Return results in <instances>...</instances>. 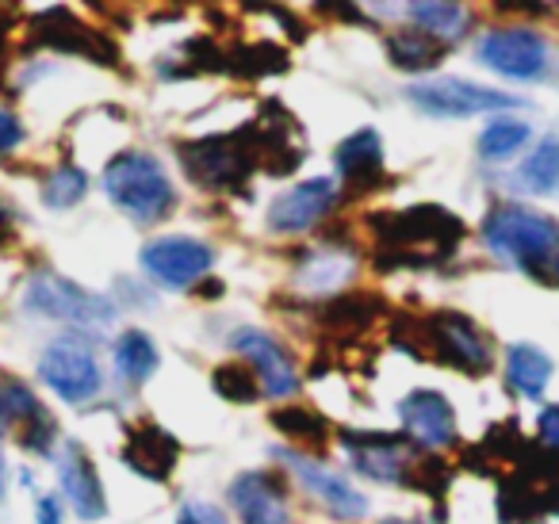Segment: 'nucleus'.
<instances>
[{
	"label": "nucleus",
	"instance_id": "1",
	"mask_svg": "<svg viewBox=\"0 0 559 524\" xmlns=\"http://www.w3.org/2000/svg\"><path fill=\"white\" fill-rule=\"evenodd\" d=\"M376 238V269H437L464 241V223L437 203L383 211L368 218Z\"/></svg>",
	"mask_w": 559,
	"mask_h": 524
},
{
	"label": "nucleus",
	"instance_id": "2",
	"mask_svg": "<svg viewBox=\"0 0 559 524\" xmlns=\"http://www.w3.org/2000/svg\"><path fill=\"white\" fill-rule=\"evenodd\" d=\"M483 241L490 253L510 261L525 276L559 287V223L540 211L506 203L495 207L483 223Z\"/></svg>",
	"mask_w": 559,
	"mask_h": 524
},
{
	"label": "nucleus",
	"instance_id": "3",
	"mask_svg": "<svg viewBox=\"0 0 559 524\" xmlns=\"http://www.w3.org/2000/svg\"><path fill=\"white\" fill-rule=\"evenodd\" d=\"M391 341L403 353L437 360L444 368H460L467 376H487L490 371V345L472 318L456 310H441L429 318H395L391 322Z\"/></svg>",
	"mask_w": 559,
	"mask_h": 524
},
{
	"label": "nucleus",
	"instance_id": "4",
	"mask_svg": "<svg viewBox=\"0 0 559 524\" xmlns=\"http://www.w3.org/2000/svg\"><path fill=\"white\" fill-rule=\"evenodd\" d=\"M177 157L195 188L238 192V188L253 177L257 165H261V142H257L253 127H246V131L215 134V139L180 142Z\"/></svg>",
	"mask_w": 559,
	"mask_h": 524
},
{
	"label": "nucleus",
	"instance_id": "5",
	"mask_svg": "<svg viewBox=\"0 0 559 524\" xmlns=\"http://www.w3.org/2000/svg\"><path fill=\"white\" fill-rule=\"evenodd\" d=\"M104 192L134 223H162L173 211V200H177L162 162L150 154H139V150L111 157L108 169H104Z\"/></svg>",
	"mask_w": 559,
	"mask_h": 524
},
{
	"label": "nucleus",
	"instance_id": "6",
	"mask_svg": "<svg viewBox=\"0 0 559 524\" xmlns=\"http://www.w3.org/2000/svg\"><path fill=\"white\" fill-rule=\"evenodd\" d=\"M24 307L43 318H58V322L73 325H108L116 318V310H111V302L104 295L85 291V287H78L66 276H55V272L32 276V284L24 291Z\"/></svg>",
	"mask_w": 559,
	"mask_h": 524
},
{
	"label": "nucleus",
	"instance_id": "7",
	"mask_svg": "<svg viewBox=\"0 0 559 524\" xmlns=\"http://www.w3.org/2000/svg\"><path fill=\"white\" fill-rule=\"evenodd\" d=\"M406 96H411L414 108H421L426 116H437V119H464V116H483V111L521 108L518 96L472 85V81H460V78L421 81V85L406 88Z\"/></svg>",
	"mask_w": 559,
	"mask_h": 524
},
{
	"label": "nucleus",
	"instance_id": "8",
	"mask_svg": "<svg viewBox=\"0 0 559 524\" xmlns=\"http://www.w3.org/2000/svg\"><path fill=\"white\" fill-rule=\"evenodd\" d=\"M479 62L510 81H540L548 73V43L533 27H498L479 39Z\"/></svg>",
	"mask_w": 559,
	"mask_h": 524
},
{
	"label": "nucleus",
	"instance_id": "9",
	"mask_svg": "<svg viewBox=\"0 0 559 524\" xmlns=\"http://www.w3.org/2000/svg\"><path fill=\"white\" fill-rule=\"evenodd\" d=\"M39 376L62 402H85L100 391V364L81 337H58L43 348Z\"/></svg>",
	"mask_w": 559,
	"mask_h": 524
},
{
	"label": "nucleus",
	"instance_id": "10",
	"mask_svg": "<svg viewBox=\"0 0 559 524\" xmlns=\"http://www.w3.org/2000/svg\"><path fill=\"white\" fill-rule=\"evenodd\" d=\"M215 264V253L211 246L195 238H157L142 249V269H146L150 279H157L162 287H192L200 284L203 276Z\"/></svg>",
	"mask_w": 559,
	"mask_h": 524
},
{
	"label": "nucleus",
	"instance_id": "11",
	"mask_svg": "<svg viewBox=\"0 0 559 524\" xmlns=\"http://www.w3.org/2000/svg\"><path fill=\"white\" fill-rule=\"evenodd\" d=\"M32 35L39 47L62 50V55H81L93 58L100 66H119V50L108 35L85 27L70 9H47L32 20Z\"/></svg>",
	"mask_w": 559,
	"mask_h": 524
},
{
	"label": "nucleus",
	"instance_id": "12",
	"mask_svg": "<svg viewBox=\"0 0 559 524\" xmlns=\"http://www.w3.org/2000/svg\"><path fill=\"white\" fill-rule=\"evenodd\" d=\"M334 207H337V184L330 177H314L272 200L269 226L276 234H304V230H311L319 218H326Z\"/></svg>",
	"mask_w": 559,
	"mask_h": 524
},
{
	"label": "nucleus",
	"instance_id": "13",
	"mask_svg": "<svg viewBox=\"0 0 559 524\" xmlns=\"http://www.w3.org/2000/svg\"><path fill=\"white\" fill-rule=\"evenodd\" d=\"M342 440L353 452V467L368 478L380 483H406V471L418 455L406 448L403 437H388V432H342Z\"/></svg>",
	"mask_w": 559,
	"mask_h": 524
},
{
	"label": "nucleus",
	"instance_id": "14",
	"mask_svg": "<svg viewBox=\"0 0 559 524\" xmlns=\"http://www.w3.org/2000/svg\"><path fill=\"white\" fill-rule=\"evenodd\" d=\"M230 345H234V353H241L257 368L264 391L276 394V398H284V394H296L299 371H296L292 356L280 348V341L272 337V333H264V330H238L230 337Z\"/></svg>",
	"mask_w": 559,
	"mask_h": 524
},
{
	"label": "nucleus",
	"instance_id": "15",
	"mask_svg": "<svg viewBox=\"0 0 559 524\" xmlns=\"http://www.w3.org/2000/svg\"><path fill=\"white\" fill-rule=\"evenodd\" d=\"M406 432L426 448H449L456 444V409L437 391H411L399 402Z\"/></svg>",
	"mask_w": 559,
	"mask_h": 524
},
{
	"label": "nucleus",
	"instance_id": "16",
	"mask_svg": "<svg viewBox=\"0 0 559 524\" xmlns=\"http://www.w3.org/2000/svg\"><path fill=\"white\" fill-rule=\"evenodd\" d=\"M180 444L173 432H165L162 425L154 421H134L127 425L123 437V460L131 471H139L142 478H154V483H165L177 467Z\"/></svg>",
	"mask_w": 559,
	"mask_h": 524
},
{
	"label": "nucleus",
	"instance_id": "17",
	"mask_svg": "<svg viewBox=\"0 0 559 524\" xmlns=\"http://www.w3.org/2000/svg\"><path fill=\"white\" fill-rule=\"evenodd\" d=\"M58 475H62V493L70 498V505L78 509L81 521H100V516L108 513L100 475H96L93 460H88L78 440H66L62 452H58Z\"/></svg>",
	"mask_w": 559,
	"mask_h": 524
},
{
	"label": "nucleus",
	"instance_id": "18",
	"mask_svg": "<svg viewBox=\"0 0 559 524\" xmlns=\"http://www.w3.org/2000/svg\"><path fill=\"white\" fill-rule=\"evenodd\" d=\"M0 421L4 425H24L20 444L32 452H50L55 440V421H50L47 406L35 398V391L20 379H0Z\"/></svg>",
	"mask_w": 559,
	"mask_h": 524
},
{
	"label": "nucleus",
	"instance_id": "19",
	"mask_svg": "<svg viewBox=\"0 0 559 524\" xmlns=\"http://www.w3.org/2000/svg\"><path fill=\"white\" fill-rule=\"evenodd\" d=\"M230 501L246 524H288V501H284V483L269 471H246L234 478Z\"/></svg>",
	"mask_w": 559,
	"mask_h": 524
},
{
	"label": "nucleus",
	"instance_id": "20",
	"mask_svg": "<svg viewBox=\"0 0 559 524\" xmlns=\"http://www.w3.org/2000/svg\"><path fill=\"white\" fill-rule=\"evenodd\" d=\"M276 455L288 463V467L296 471L299 478H304L307 490L319 493V498L326 501V505L334 509L337 516H365L368 513V498L353 490V486L345 483L342 475H334V471L319 467V463L304 460V455H296V452H276Z\"/></svg>",
	"mask_w": 559,
	"mask_h": 524
},
{
	"label": "nucleus",
	"instance_id": "21",
	"mask_svg": "<svg viewBox=\"0 0 559 524\" xmlns=\"http://www.w3.org/2000/svg\"><path fill=\"white\" fill-rule=\"evenodd\" d=\"M334 165L342 172V180H349L353 188H372L376 180H383V142L376 131H357L334 150Z\"/></svg>",
	"mask_w": 559,
	"mask_h": 524
},
{
	"label": "nucleus",
	"instance_id": "22",
	"mask_svg": "<svg viewBox=\"0 0 559 524\" xmlns=\"http://www.w3.org/2000/svg\"><path fill=\"white\" fill-rule=\"evenodd\" d=\"M525 483V490L536 498V505L548 513H559V448L540 452V448H528V455L518 463V475Z\"/></svg>",
	"mask_w": 559,
	"mask_h": 524
},
{
	"label": "nucleus",
	"instance_id": "23",
	"mask_svg": "<svg viewBox=\"0 0 559 524\" xmlns=\"http://www.w3.org/2000/svg\"><path fill=\"white\" fill-rule=\"evenodd\" d=\"M506 376L510 386L525 398H540L551 379V360L536 345H510L506 348Z\"/></svg>",
	"mask_w": 559,
	"mask_h": 524
},
{
	"label": "nucleus",
	"instance_id": "24",
	"mask_svg": "<svg viewBox=\"0 0 559 524\" xmlns=\"http://www.w3.org/2000/svg\"><path fill=\"white\" fill-rule=\"evenodd\" d=\"M388 58L395 70H406V73H426L433 70V66H441L444 58V43L433 39V35L418 32V27H411V32H399L388 39Z\"/></svg>",
	"mask_w": 559,
	"mask_h": 524
},
{
	"label": "nucleus",
	"instance_id": "25",
	"mask_svg": "<svg viewBox=\"0 0 559 524\" xmlns=\"http://www.w3.org/2000/svg\"><path fill=\"white\" fill-rule=\"evenodd\" d=\"M380 299L376 295H342V299H330L319 310L322 325L334 333H365L368 325L380 318Z\"/></svg>",
	"mask_w": 559,
	"mask_h": 524
},
{
	"label": "nucleus",
	"instance_id": "26",
	"mask_svg": "<svg viewBox=\"0 0 559 524\" xmlns=\"http://www.w3.org/2000/svg\"><path fill=\"white\" fill-rule=\"evenodd\" d=\"M518 180H521V188L533 195L559 192V134H548V139L521 162Z\"/></svg>",
	"mask_w": 559,
	"mask_h": 524
},
{
	"label": "nucleus",
	"instance_id": "27",
	"mask_svg": "<svg viewBox=\"0 0 559 524\" xmlns=\"http://www.w3.org/2000/svg\"><path fill=\"white\" fill-rule=\"evenodd\" d=\"M116 371L131 386H142L157 371V345L142 330H127L116 345Z\"/></svg>",
	"mask_w": 559,
	"mask_h": 524
},
{
	"label": "nucleus",
	"instance_id": "28",
	"mask_svg": "<svg viewBox=\"0 0 559 524\" xmlns=\"http://www.w3.org/2000/svg\"><path fill=\"white\" fill-rule=\"evenodd\" d=\"M406 16L414 20V27L433 39H456L467 27V9L464 4H441V0H421V4H406Z\"/></svg>",
	"mask_w": 559,
	"mask_h": 524
},
{
	"label": "nucleus",
	"instance_id": "29",
	"mask_svg": "<svg viewBox=\"0 0 559 524\" xmlns=\"http://www.w3.org/2000/svg\"><path fill=\"white\" fill-rule=\"evenodd\" d=\"M353 257L337 253L334 246H326L322 253H314L311 261L299 269V287H307V291H330V287L345 284V279L353 276Z\"/></svg>",
	"mask_w": 559,
	"mask_h": 524
},
{
	"label": "nucleus",
	"instance_id": "30",
	"mask_svg": "<svg viewBox=\"0 0 559 524\" xmlns=\"http://www.w3.org/2000/svg\"><path fill=\"white\" fill-rule=\"evenodd\" d=\"M226 70L238 73V78H269V73H284L288 70V50L272 47V43H249L238 47L226 58Z\"/></svg>",
	"mask_w": 559,
	"mask_h": 524
},
{
	"label": "nucleus",
	"instance_id": "31",
	"mask_svg": "<svg viewBox=\"0 0 559 524\" xmlns=\"http://www.w3.org/2000/svg\"><path fill=\"white\" fill-rule=\"evenodd\" d=\"M533 139V127L518 123V119H495L487 131L479 134V157L483 162H510L525 142Z\"/></svg>",
	"mask_w": 559,
	"mask_h": 524
},
{
	"label": "nucleus",
	"instance_id": "32",
	"mask_svg": "<svg viewBox=\"0 0 559 524\" xmlns=\"http://www.w3.org/2000/svg\"><path fill=\"white\" fill-rule=\"evenodd\" d=\"M272 425H276L280 432L288 440H296V444L304 448H319L330 440V425L326 417H319L314 409H304V406H284L272 414Z\"/></svg>",
	"mask_w": 559,
	"mask_h": 524
},
{
	"label": "nucleus",
	"instance_id": "33",
	"mask_svg": "<svg viewBox=\"0 0 559 524\" xmlns=\"http://www.w3.org/2000/svg\"><path fill=\"white\" fill-rule=\"evenodd\" d=\"M85 192H88V172L78 169V165H66V169H58L43 184V203L50 211H66V207H78L85 200Z\"/></svg>",
	"mask_w": 559,
	"mask_h": 524
},
{
	"label": "nucleus",
	"instance_id": "34",
	"mask_svg": "<svg viewBox=\"0 0 559 524\" xmlns=\"http://www.w3.org/2000/svg\"><path fill=\"white\" fill-rule=\"evenodd\" d=\"M215 391L223 394L226 402H253L257 398V376L246 368V364H218L215 376H211Z\"/></svg>",
	"mask_w": 559,
	"mask_h": 524
},
{
	"label": "nucleus",
	"instance_id": "35",
	"mask_svg": "<svg viewBox=\"0 0 559 524\" xmlns=\"http://www.w3.org/2000/svg\"><path fill=\"white\" fill-rule=\"evenodd\" d=\"M406 486H414L421 493H444V486H449V463L441 455H418L411 463V471H406Z\"/></svg>",
	"mask_w": 559,
	"mask_h": 524
},
{
	"label": "nucleus",
	"instance_id": "36",
	"mask_svg": "<svg viewBox=\"0 0 559 524\" xmlns=\"http://www.w3.org/2000/svg\"><path fill=\"white\" fill-rule=\"evenodd\" d=\"M185 58L188 62H192V70H226V50L218 47V43H211L207 35H203V39H192L185 47Z\"/></svg>",
	"mask_w": 559,
	"mask_h": 524
},
{
	"label": "nucleus",
	"instance_id": "37",
	"mask_svg": "<svg viewBox=\"0 0 559 524\" xmlns=\"http://www.w3.org/2000/svg\"><path fill=\"white\" fill-rule=\"evenodd\" d=\"M177 524H230V521H226L223 509L211 505V501H188V505H180Z\"/></svg>",
	"mask_w": 559,
	"mask_h": 524
},
{
	"label": "nucleus",
	"instance_id": "38",
	"mask_svg": "<svg viewBox=\"0 0 559 524\" xmlns=\"http://www.w3.org/2000/svg\"><path fill=\"white\" fill-rule=\"evenodd\" d=\"M24 142V127L12 111H0V157H9L12 150Z\"/></svg>",
	"mask_w": 559,
	"mask_h": 524
},
{
	"label": "nucleus",
	"instance_id": "39",
	"mask_svg": "<svg viewBox=\"0 0 559 524\" xmlns=\"http://www.w3.org/2000/svg\"><path fill=\"white\" fill-rule=\"evenodd\" d=\"M536 425H540V440H544V444H548V448H559V406H548V409H544L540 421H536Z\"/></svg>",
	"mask_w": 559,
	"mask_h": 524
},
{
	"label": "nucleus",
	"instance_id": "40",
	"mask_svg": "<svg viewBox=\"0 0 559 524\" xmlns=\"http://www.w3.org/2000/svg\"><path fill=\"white\" fill-rule=\"evenodd\" d=\"M35 524H62V505H58V498H39Z\"/></svg>",
	"mask_w": 559,
	"mask_h": 524
},
{
	"label": "nucleus",
	"instance_id": "41",
	"mask_svg": "<svg viewBox=\"0 0 559 524\" xmlns=\"http://www.w3.org/2000/svg\"><path fill=\"white\" fill-rule=\"evenodd\" d=\"M0 498H4V452H0Z\"/></svg>",
	"mask_w": 559,
	"mask_h": 524
},
{
	"label": "nucleus",
	"instance_id": "42",
	"mask_svg": "<svg viewBox=\"0 0 559 524\" xmlns=\"http://www.w3.org/2000/svg\"><path fill=\"white\" fill-rule=\"evenodd\" d=\"M383 524H418V521H403V516H391V521H383Z\"/></svg>",
	"mask_w": 559,
	"mask_h": 524
}]
</instances>
